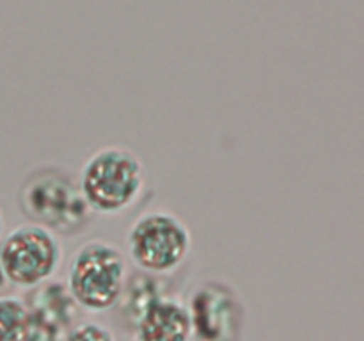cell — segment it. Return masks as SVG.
Wrapping results in <instances>:
<instances>
[{
  "label": "cell",
  "mask_w": 364,
  "mask_h": 341,
  "mask_svg": "<svg viewBox=\"0 0 364 341\" xmlns=\"http://www.w3.org/2000/svg\"><path fill=\"white\" fill-rule=\"evenodd\" d=\"M18 205L28 222L39 224L55 234L78 233L92 213L78 180L57 166L32 170L21 183Z\"/></svg>",
  "instance_id": "cell-1"
},
{
  "label": "cell",
  "mask_w": 364,
  "mask_h": 341,
  "mask_svg": "<svg viewBox=\"0 0 364 341\" xmlns=\"http://www.w3.org/2000/svg\"><path fill=\"white\" fill-rule=\"evenodd\" d=\"M146 183L142 160L123 146H105L84 163L78 185L92 213L119 215L139 201Z\"/></svg>",
  "instance_id": "cell-2"
},
{
  "label": "cell",
  "mask_w": 364,
  "mask_h": 341,
  "mask_svg": "<svg viewBox=\"0 0 364 341\" xmlns=\"http://www.w3.org/2000/svg\"><path fill=\"white\" fill-rule=\"evenodd\" d=\"M127 281L121 249L107 240H89L71 256L66 288L80 309L105 313L119 304Z\"/></svg>",
  "instance_id": "cell-3"
},
{
  "label": "cell",
  "mask_w": 364,
  "mask_h": 341,
  "mask_svg": "<svg viewBox=\"0 0 364 341\" xmlns=\"http://www.w3.org/2000/svg\"><path fill=\"white\" fill-rule=\"evenodd\" d=\"M128 256L141 272L167 276L180 269L192 247L187 224L166 210L146 212L128 231Z\"/></svg>",
  "instance_id": "cell-4"
},
{
  "label": "cell",
  "mask_w": 364,
  "mask_h": 341,
  "mask_svg": "<svg viewBox=\"0 0 364 341\" xmlns=\"http://www.w3.org/2000/svg\"><path fill=\"white\" fill-rule=\"evenodd\" d=\"M63 258L59 234L34 222L16 226L0 244V266L7 283L27 290L48 283Z\"/></svg>",
  "instance_id": "cell-5"
},
{
  "label": "cell",
  "mask_w": 364,
  "mask_h": 341,
  "mask_svg": "<svg viewBox=\"0 0 364 341\" xmlns=\"http://www.w3.org/2000/svg\"><path fill=\"white\" fill-rule=\"evenodd\" d=\"M187 309L192 341H240L245 309L231 284L205 281L194 290Z\"/></svg>",
  "instance_id": "cell-6"
},
{
  "label": "cell",
  "mask_w": 364,
  "mask_h": 341,
  "mask_svg": "<svg viewBox=\"0 0 364 341\" xmlns=\"http://www.w3.org/2000/svg\"><path fill=\"white\" fill-rule=\"evenodd\" d=\"M27 305L25 341H64L75 327L80 308L63 283H43L32 288Z\"/></svg>",
  "instance_id": "cell-7"
},
{
  "label": "cell",
  "mask_w": 364,
  "mask_h": 341,
  "mask_svg": "<svg viewBox=\"0 0 364 341\" xmlns=\"http://www.w3.org/2000/svg\"><path fill=\"white\" fill-rule=\"evenodd\" d=\"M134 329L135 341H192L187 305L164 293L149 302Z\"/></svg>",
  "instance_id": "cell-8"
},
{
  "label": "cell",
  "mask_w": 364,
  "mask_h": 341,
  "mask_svg": "<svg viewBox=\"0 0 364 341\" xmlns=\"http://www.w3.org/2000/svg\"><path fill=\"white\" fill-rule=\"evenodd\" d=\"M27 305L18 297H0V341H25Z\"/></svg>",
  "instance_id": "cell-9"
},
{
  "label": "cell",
  "mask_w": 364,
  "mask_h": 341,
  "mask_svg": "<svg viewBox=\"0 0 364 341\" xmlns=\"http://www.w3.org/2000/svg\"><path fill=\"white\" fill-rule=\"evenodd\" d=\"M64 341H117L107 327L96 322H82L70 330Z\"/></svg>",
  "instance_id": "cell-10"
},
{
  "label": "cell",
  "mask_w": 364,
  "mask_h": 341,
  "mask_svg": "<svg viewBox=\"0 0 364 341\" xmlns=\"http://www.w3.org/2000/svg\"><path fill=\"white\" fill-rule=\"evenodd\" d=\"M7 279H6V276H4V270H2V266H0V293H2L4 290H6L7 288Z\"/></svg>",
  "instance_id": "cell-11"
},
{
  "label": "cell",
  "mask_w": 364,
  "mask_h": 341,
  "mask_svg": "<svg viewBox=\"0 0 364 341\" xmlns=\"http://www.w3.org/2000/svg\"><path fill=\"white\" fill-rule=\"evenodd\" d=\"M2 226H4V219H2V212H0V233H2Z\"/></svg>",
  "instance_id": "cell-12"
}]
</instances>
